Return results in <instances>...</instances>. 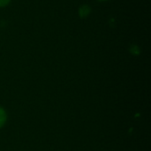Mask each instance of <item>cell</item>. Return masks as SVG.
<instances>
[{
	"mask_svg": "<svg viewBox=\"0 0 151 151\" xmlns=\"http://www.w3.org/2000/svg\"><path fill=\"white\" fill-rule=\"evenodd\" d=\"M79 12H80L81 17H87L90 12V7L88 5H82L80 8Z\"/></svg>",
	"mask_w": 151,
	"mask_h": 151,
	"instance_id": "cell-1",
	"label": "cell"
},
{
	"mask_svg": "<svg viewBox=\"0 0 151 151\" xmlns=\"http://www.w3.org/2000/svg\"><path fill=\"white\" fill-rule=\"evenodd\" d=\"M5 119H6V115H5V112L4 111L0 108V127L4 124L5 122Z\"/></svg>",
	"mask_w": 151,
	"mask_h": 151,
	"instance_id": "cell-2",
	"label": "cell"
},
{
	"mask_svg": "<svg viewBox=\"0 0 151 151\" xmlns=\"http://www.w3.org/2000/svg\"><path fill=\"white\" fill-rule=\"evenodd\" d=\"M11 0H0V7H4L10 3Z\"/></svg>",
	"mask_w": 151,
	"mask_h": 151,
	"instance_id": "cell-3",
	"label": "cell"
}]
</instances>
